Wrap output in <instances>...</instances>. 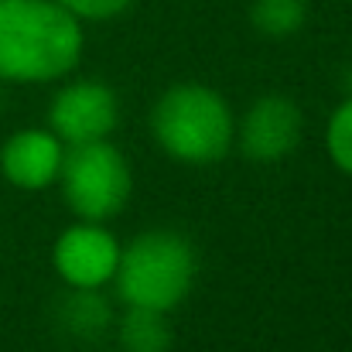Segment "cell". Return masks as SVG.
Segmentation results:
<instances>
[{
  "label": "cell",
  "instance_id": "obj_1",
  "mask_svg": "<svg viewBox=\"0 0 352 352\" xmlns=\"http://www.w3.org/2000/svg\"><path fill=\"white\" fill-rule=\"evenodd\" d=\"M82 58V24L55 0H0V79L55 82Z\"/></svg>",
  "mask_w": 352,
  "mask_h": 352
},
{
  "label": "cell",
  "instance_id": "obj_2",
  "mask_svg": "<svg viewBox=\"0 0 352 352\" xmlns=\"http://www.w3.org/2000/svg\"><path fill=\"white\" fill-rule=\"evenodd\" d=\"M151 133L161 151L182 164H216L230 154L236 126L226 100L216 89L182 82L154 103Z\"/></svg>",
  "mask_w": 352,
  "mask_h": 352
},
{
  "label": "cell",
  "instance_id": "obj_3",
  "mask_svg": "<svg viewBox=\"0 0 352 352\" xmlns=\"http://www.w3.org/2000/svg\"><path fill=\"white\" fill-rule=\"evenodd\" d=\"M195 246L175 230H147L120 246L117 294L133 308L171 311L195 284Z\"/></svg>",
  "mask_w": 352,
  "mask_h": 352
},
{
  "label": "cell",
  "instance_id": "obj_4",
  "mask_svg": "<svg viewBox=\"0 0 352 352\" xmlns=\"http://www.w3.org/2000/svg\"><path fill=\"white\" fill-rule=\"evenodd\" d=\"M58 185H62L65 206L86 223L113 219L126 206L130 188H133L126 157L107 137L69 144V151L62 154Z\"/></svg>",
  "mask_w": 352,
  "mask_h": 352
},
{
  "label": "cell",
  "instance_id": "obj_5",
  "mask_svg": "<svg viewBox=\"0 0 352 352\" xmlns=\"http://www.w3.org/2000/svg\"><path fill=\"white\" fill-rule=\"evenodd\" d=\"M120 120L117 93L107 82L96 79H79L55 93L48 107V126L62 144H86V140H103L113 133Z\"/></svg>",
  "mask_w": 352,
  "mask_h": 352
},
{
  "label": "cell",
  "instance_id": "obj_6",
  "mask_svg": "<svg viewBox=\"0 0 352 352\" xmlns=\"http://www.w3.org/2000/svg\"><path fill=\"white\" fill-rule=\"evenodd\" d=\"M301 133V107L284 93H267L239 120V151L256 164H277L298 151Z\"/></svg>",
  "mask_w": 352,
  "mask_h": 352
},
{
  "label": "cell",
  "instance_id": "obj_7",
  "mask_svg": "<svg viewBox=\"0 0 352 352\" xmlns=\"http://www.w3.org/2000/svg\"><path fill=\"white\" fill-rule=\"evenodd\" d=\"M120 260V243L100 223L69 226L55 243V270L69 287H103L113 280Z\"/></svg>",
  "mask_w": 352,
  "mask_h": 352
},
{
  "label": "cell",
  "instance_id": "obj_8",
  "mask_svg": "<svg viewBox=\"0 0 352 352\" xmlns=\"http://www.w3.org/2000/svg\"><path fill=\"white\" fill-rule=\"evenodd\" d=\"M65 144L52 130H17L0 147V171L14 188L41 192L58 182Z\"/></svg>",
  "mask_w": 352,
  "mask_h": 352
},
{
  "label": "cell",
  "instance_id": "obj_9",
  "mask_svg": "<svg viewBox=\"0 0 352 352\" xmlns=\"http://www.w3.org/2000/svg\"><path fill=\"white\" fill-rule=\"evenodd\" d=\"M58 329L79 342L103 339L113 329V308L100 294V287H69V294L58 301Z\"/></svg>",
  "mask_w": 352,
  "mask_h": 352
},
{
  "label": "cell",
  "instance_id": "obj_10",
  "mask_svg": "<svg viewBox=\"0 0 352 352\" xmlns=\"http://www.w3.org/2000/svg\"><path fill=\"white\" fill-rule=\"evenodd\" d=\"M117 322V342L123 352H168L171 349V325L164 311L154 308H133L126 305V315L113 318Z\"/></svg>",
  "mask_w": 352,
  "mask_h": 352
},
{
  "label": "cell",
  "instance_id": "obj_11",
  "mask_svg": "<svg viewBox=\"0 0 352 352\" xmlns=\"http://www.w3.org/2000/svg\"><path fill=\"white\" fill-rule=\"evenodd\" d=\"M308 21V0H253L250 24L263 38H291Z\"/></svg>",
  "mask_w": 352,
  "mask_h": 352
},
{
  "label": "cell",
  "instance_id": "obj_12",
  "mask_svg": "<svg viewBox=\"0 0 352 352\" xmlns=\"http://www.w3.org/2000/svg\"><path fill=\"white\" fill-rule=\"evenodd\" d=\"M325 144H329V157L336 161V168L352 175V100H346L332 113L329 130H325Z\"/></svg>",
  "mask_w": 352,
  "mask_h": 352
},
{
  "label": "cell",
  "instance_id": "obj_13",
  "mask_svg": "<svg viewBox=\"0 0 352 352\" xmlns=\"http://www.w3.org/2000/svg\"><path fill=\"white\" fill-rule=\"evenodd\" d=\"M55 3H62L79 21H110V17L123 14L133 0H55Z\"/></svg>",
  "mask_w": 352,
  "mask_h": 352
}]
</instances>
